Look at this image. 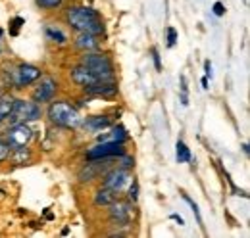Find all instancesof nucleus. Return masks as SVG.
Listing matches in <instances>:
<instances>
[{"instance_id":"9","label":"nucleus","mask_w":250,"mask_h":238,"mask_svg":"<svg viewBox=\"0 0 250 238\" xmlns=\"http://www.w3.org/2000/svg\"><path fill=\"white\" fill-rule=\"evenodd\" d=\"M125 154V146L120 142H98L87 150V159H108Z\"/></svg>"},{"instance_id":"5","label":"nucleus","mask_w":250,"mask_h":238,"mask_svg":"<svg viewBox=\"0 0 250 238\" xmlns=\"http://www.w3.org/2000/svg\"><path fill=\"white\" fill-rule=\"evenodd\" d=\"M33 139V131L31 127L23 121H16L10 125V129L6 131L4 135V140L8 142V146L14 148H21V146H27Z\"/></svg>"},{"instance_id":"11","label":"nucleus","mask_w":250,"mask_h":238,"mask_svg":"<svg viewBox=\"0 0 250 238\" xmlns=\"http://www.w3.org/2000/svg\"><path fill=\"white\" fill-rule=\"evenodd\" d=\"M69 77H71V81H73L75 85H79L81 89L91 87V85H96L98 81H102L100 77H96L93 71H89V69H87L85 65H81V63L69 71Z\"/></svg>"},{"instance_id":"17","label":"nucleus","mask_w":250,"mask_h":238,"mask_svg":"<svg viewBox=\"0 0 250 238\" xmlns=\"http://www.w3.org/2000/svg\"><path fill=\"white\" fill-rule=\"evenodd\" d=\"M118 200V192H114V190H110V188H100L96 194H94V206H104V208H108L110 204H114Z\"/></svg>"},{"instance_id":"18","label":"nucleus","mask_w":250,"mask_h":238,"mask_svg":"<svg viewBox=\"0 0 250 238\" xmlns=\"http://www.w3.org/2000/svg\"><path fill=\"white\" fill-rule=\"evenodd\" d=\"M14 102H16V98L12 94H0V123H4L12 116Z\"/></svg>"},{"instance_id":"10","label":"nucleus","mask_w":250,"mask_h":238,"mask_svg":"<svg viewBox=\"0 0 250 238\" xmlns=\"http://www.w3.org/2000/svg\"><path fill=\"white\" fill-rule=\"evenodd\" d=\"M108 215H110V221L118 227H125L131 223V213H133V206L129 200H116L114 204L108 206Z\"/></svg>"},{"instance_id":"20","label":"nucleus","mask_w":250,"mask_h":238,"mask_svg":"<svg viewBox=\"0 0 250 238\" xmlns=\"http://www.w3.org/2000/svg\"><path fill=\"white\" fill-rule=\"evenodd\" d=\"M44 35H46V39L50 40V42H54V44H67V35L63 33L62 29H58V27H54V25H46L44 27Z\"/></svg>"},{"instance_id":"33","label":"nucleus","mask_w":250,"mask_h":238,"mask_svg":"<svg viewBox=\"0 0 250 238\" xmlns=\"http://www.w3.org/2000/svg\"><path fill=\"white\" fill-rule=\"evenodd\" d=\"M44 217H46V219H48V221H52V219H54V215H52V213H50V211H48V209H46V211H44Z\"/></svg>"},{"instance_id":"12","label":"nucleus","mask_w":250,"mask_h":238,"mask_svg":"<svg viewBox=\"0 0 250 238\" xmlns=\"http://www.w3.org/2000/svg\"><path fill=\"white\" fill-rule=\"evenodd\" d=\"M73 44L83 50V52H93L100 48V35H93V33H83V31H77L75 39H73Z\"/></svg>"},{"instance_id":"2","label":"nucleus","mask_w":250,"mask_h":238,"mask_svg":"<svg viewBox=\"0 0 250 238\" xmlns=\"http://www.w3.org/2000/svg\"><path fill=\"white\" fill-rule=\"evenodd\" d=\"M48 119L50 123L58 125V127H63V129H75L81 125V114L75 106H71L67 100H52L50 106H48Z\"/></svg>"},{"instance_id":"3","label":"nucleus","mask_w":250,"mask_h":238,"mask_svg":"<svg viewBox=\"0 0 250 238\" xmlns=\"http://www.w3.org/2000/svg\"><path fill=\"white\" fill-rule=\"evenodd\" d=\"M81 65H85L89 71H93L96 77H100L102 81H114V63H112V60L110 56H106V54H102V52H85L83 56H81V61H79Z\"/></svg>"},{"instance_id":"34","label":"nucleus","mask_w":250,"mask_h":238,"mask_svg":"<svg viewBox=\"0 0 250 238\" xmlns=\"http://www.w3.org/2000/svg\"><path fill=\"white\" fill-rule=\"evenodd\" d=\"M202 89H210V87H208V77L202 79Z\"/></svg>"},{"instance_id":"26","label":"nucleus","mask_w":250,"mask_h":238,"mask_svg":"<svg viewBox=\"0 0 250 238\" xmlns=\"http://www.w3.org/2000/svg\"><path fill=\"white\" fill-rule=\"evenodd\" d=\"M175 42H177V31L173 29V27H167V46L173 48Z\"/></svg>"},{"instance_id":"15","label":"nucleus","mask_w":250,"mask_h":238,"mask_svg":"<svg viewBox=\"0 0 250 238\" xmlns=\"http://www.w3.org/2000/svg\"><path fill=\"white\" fill-rule=\"evenodd\" d=\"M127 139H129V135H127V131L122 125H114L108 135H98V142H120V144H125Z\"/></svg>"},{"instance_id":"1","label":"nucleus","mask_w":250,"mask_h":238,"mask_svg":"<svg viewBox=\"0 0 250 238\" xmlns=\"http://www.w3.org/2000/svg\"><path fill=\"white\" fill-rule=\"evenodd\" d=\"M65 21L71 29L75 31H83V33H93V35H104V21L100 18V14L93 10V8H87V6H73L67 10L65 14Z\"/></svg>"},{"instance_id":"29","label":"nucleus","mask_w":250,"mask_h":238,"mask_svg":"<svg viewBox=\"0 0 250 238\" xmlns=\"http://www.w3.org/2000/svg\"><path fill=\"white\" fill-rule=\"evenodd\" d=\"M212 12L218 16V18H221V16H225V6H223V2H216L214 6H212Z\"/></svg>"},{"instance_id":"24","label":"nucleus","mask_w":250,"mask_h":238,"mask_svg":"<svg viewBox=\"0 0 250 238\" xmlns=\"http://www.w3.org/2000/svg\"><path fill=\"white\" fill-rule=\"evenodd\" d=\"M10 150H12V148L8 146V142H6L4 139H0V163L8 159V156H10Z\"/></svg>"},{"instance_id":"19","label":"nucleus","mask_w":250,"mask_h":238,"mask_svg":"<svg viewBox=\"0 0 250 238\" xmlns=\"http://www.w3.org/2000/svg\"><path fill=\"white\" fill-rule=\"evenodd\" d=\"M8 159H10L12 163H16V165H23V163H27V161L31 159V152H29V148H25V146L14 148V150H10Z\"/></svg>"},{"instance_id":"8","label":"nucleus","mask_w":250,"mask_h":238,"mask_svg":"<svg viewBox=\"0 0 250 238\" xmlns=\"http://www.w3.org/2000/svg\"><path fill=\"white\" fill-rule=\"evenodd\" d=\"M102 178H104V180H102V186H104V188H110V190H114V192L120 194L125 186L131 182V173H129V169H125V167H116V169L106 171Z\"/></svg>"},{"instance_id":"21","label":"nucleus","mask_w":250,"mask_h":238,"mask_svg":"<svg viewBox=\"0 0 250 238\" xmlns=\"http://www.w3.org/2000/svg\"><path fill=\"white\" fill-rule=\"evenodd\" d=\"M175 158H177V161L179 163H187V161H190V150L187 148V144L183 142V140H179L177 144H175Z\"/></svg>"},{"instance_id":"32","label":"nucleus","mask_w":250,"mask_h":238,"mask_svg":"<svg viewBox=\"0 0 250 238\" xmlns=\"http://www.w3.org/2000/svg\"><path fill=\"white\" fill-rule=\"evenodd\" d=\"M171 219H173V221H177L179 225H185V221H183V217H181V215H177V213H171Z\"/></svg>"},{"instance_id":"27","label":"nucleus","mask_w":250,"mask_h":238,"mask_svg":"<svg viewBox=\"0 0 250 238\" xmlns=\"http://www.w3.org/2000/svg\"><path fill=\"white\" fill-rule=\"evenodd\" d=\"M23 23H25L23 18H14V20H12V31H10V33H12V35H18V33H20V27H21Z\"/></svg>"},{"instance_id":"4","label":"nucleus","mask_w":250,"mask_h":238,"mask_svg":"<svg viewBox=\"0 0 250 238\" xmlns=\"http://www.w3.org/2000/svg\"><path fill=\"white\" fill-rule=\"evenodd\" d=\"M41 118H42V108H41V104H37L35 100L16 98L12 116L8 119H12V123H16V121L31 123V121H37V119H41Z\"/></svg>"},{"instance_id":"13","label":"nucleus","mask_w":250,"mask_h":238,"mask_svg":"<svg viewBox=\"0 0 250 238\" xmlns=\"http://www.w3.org/2000/svg\"><path fill=\"white\" fill-rule=\"evenodd\" d=\"M91 163H87L81 171H79V180L81 182H91L93 178H96V175H100L104 169H108L110 161L106 159H89Z\"/></svg>"},{"instance_id":"6","label":"nucleus","mask_w":250,"mask_h":238,"mask_svg":"<svg viewBox=\"0 0 250 238\" xmlns=\"http://www.w3.org/2000/svg\"><path fill=\"white\" fill-rule=\"evenodd\" d=\"M42 77V69L33 65V63H20L18 67H14L12 73V85L16 89H25L33 83H37Z\"/></svg>"},{"instance_id":"22","label":"nucleus","mask_w":250,"mask_h":238,"mask_svg":"<svg viewBox=\"0 0 250 238\" xmlns=\"http://www.w3.org/2000/svg\"><path fill=\"white\" fill-rule=\"evenodd\" d=\"M41 10H56L63 4V0H35Z\"/></svg>"},{"instance_id":"28","label":"nucleus","mask_w":250,"mask_h":238,"mask_svg":"<svg viewBox=\"0 0 250 238\" xmlns=\"http://www.w3.org/2000/svg\"><path fill=\"white\" fill-rule=\"evenodd\" d=\"M120 158V163L124 165L125 169H129V167H133L135 163H133V158H129V156H125V154H122V156H118Z\"/></svg>"},{"instance_id":"7","label":"nucleus","mask_w":250,"mask_h":238,"mask_svg":"<svg viewBox=\"0 0 250 238\" xmlns=\"http://www.w3.org/2000/svg\"><path fill=\"white\" fill-rule=\"evenodd\" d=\"M56 92H58V81L54 77H41L37 87L33 89L31 98L37 104H48L54 100Z\"/></svg>"},{"instance_id":"14","label":"nucleus","mask_w":250,"mask_h":238,"mask_svg":"<svg viewBox=\"0 0 250 238\" xmlns=\"http://www.w3.org/2000/svg\"><path fill=\"white\" fill-rule=\"evenodd\" d=\"M85 94H93V96H104V98H114L118 94V83L116 81H98L96 85L85 87Z\"/></svg>"},{"instance_id":"30","label":"nucleus","mask_w":250,"mask_h":238,"mask_svg":"<svg viewBox=\"0 0 250 238\" xmlns=\"http://www.w3.org/2000/svg\"><path fill=\"white\" fill-rule=\"evenodd\" d=\"M152 56H154V63H156V69L160 71V69H162V65H160V54H158L156 48H152Z\"/></svg>"},{"instance_id":"31","label":"nucleus","mask_w":250,"mask_h":238,"mask_svg":"<svg viewBox=\"0 0 250 238\" xmlns=\"http://www.w3.org/2000/svg\"><path fill=\"white\" fill-rule=\"evenodd\" d=\"M204 69H206V77H210V79H212V77H214V73H212V63H210V61H206V63H204Z\"/></svg>"},{"instance_id":"35","label":"nucleus","mask_w":250,"mask_h":238,"mask_svg":"<svg viewBox=\"0 0 250 238\" xmlns=\"http://www.w3.org/2000/svg\"><path fill=\"white\" fill-rule=\"evenodd\" d=\"M0 37H2V29H0Z\"/></svg>"},{"instance_id":"25","label":"nucleus","mask_w":250,"mask_h":238,"mask_svg":"<svg viewBox=\"0 0 250 238\" xmlns=\"http://www.w3.org/2000/svg\"><path fill=\"white\" fill-rule=\"evenodd\" d=\"M183 200H185V202H187L188 206H190V209H192V213L196 215V221H198V223L202 225V217H200V209H198V206H196V204H194V202H192V200L188 198L187 194H183Z\"/></svg>"},{"instance_id":"16","label":"nucleus","mask_w":250,"mask_h":238,"mask_svg":"<svg viewBox=\"0 0 250 238\" xmlns=\"http://www.w3.org/2000/svg\"><path fill=\"white\" fill-rule=\"evenodd\" d=\"M81 125H85V129L93 131V133H100L108 127H112V121L108 116H93V118H87L81 121Z\"/></svg>"},{"instance_id":"23","label":"nucleus","mask_w":250,"mask_h":238,"mask_svg":"<svg viewBox=\"0 0 250 238\" xmlns=\"http://www.w3.org/2000/svg\"><path fill=\"white\" fill-rule=\"evenodd\" d=\"M129 202H137L139 200V182L137 180H133L131 182V186H129Z\"/></svg>"}]
</instances>
